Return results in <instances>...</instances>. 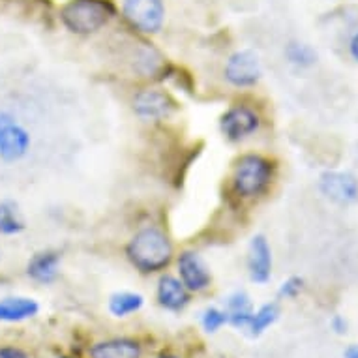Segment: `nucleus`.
Returning <instances> with one entry per match:
<instances>
[{"label": "nucleus", "instance_id": "f257e3e1", "mask_svg": "<svg viewBox=\"0 0 358 358\" xmlns=\"http://www.w3.org/2000/svg\"><path fill=\"white\" fill-rule=\"evenodd\" d=\"M175 255L173 242L158 227H143L126 244V257L143 274H154L167 268Z\"/></svg>", "mask_w": 358, "mask_h": 358}, {"label": "nucleus", "instance_id": "f03ea898", "mask_svg": "<svg viewBox=\"0 0 358 358\" xmlns=\"http://www.w3.org/2000/svg\"><path fill=\"white\" fill-rule=\"evenodd\" d=\"M115 13L111 0H68L60 10V21L73 34L88 36L103 29Z\"/></svg>", "mask_w": 358, "mask_h": 358}, {"label": "nucleus", "instance_id": "7ed1b4c3", "mask_svg": "<svg viewBox=\"0 0 358 358\" xmlns=\"http://www.w3.org/2000/svg\"><path fill=\"white\" fill-rule=\"evenodd\" d=\"M274 178V164L261 154H244L233 167L231 184L242 199H255L271 188Z\"/></svg>", "mask_w": 358, "mask_h": 358}, {"label": "nucleus", "instance_id": "20e7f679", "mask_svg": "<svg viewBox=\"0 0 358 358\" xmlns=\"http://www.w3.org/2000/svg\"><path fill=\"white\" fill-rule=\"evenodd\" d=\"M122 13L126 21L143 34H156L164 27V0H124Z\"/></svg>", "mask_w": 358, "mask_h": 358}, {"label": "nucleus", "instance_id": "39448f33", "mask_svg": "<svg viewBox=\"0 0 358 358\" xmlns=\"http://www.w3.org/2000/svg\"><path fill=\"white\" fill-rule=\"evenodd\" d=\"M223 77H225V81L236 88L255 87L263 77V68H261L257 53H253L252 49L235 51L225 62Z\"/></svg>", "mask_w": 358, "mask_h": 358}, {"label": "nucleus", "instance_id": "423d86ee", "mask_svg": "<svg viewBox=\"0 0 358 358\" xmlns=\"http://www.w3.org/2000/svg\"><path fill=\"white\" fill-rule=\"evenodd\" d=\"M261 128V117L255 109L248 106H231L220 118V129L223 137L231 143L246 141Z\"/></svg>", "mask_w": 358, "mask_h": 358}, {"label": "nucleus", "instance_id": "0eeeda50", "mask_svg": "<svg viewBox=\"0 0 358 358\" xmlns=\"http://www.w3.org/2000/svg\"><path fill=\"white\" fill-rule=\"evenodd\" d=\"M175 111V101L167 92L158 88H143L134 96V113L141 120L158 122Z\"/></svg>", "mask_w": 358, "mask_h": 358}, {"label": "nucleus", "instance_id": "6e6552de", "mask_svg": "<svg viewBox=\"0 0 358 358\" xmlns=\"http://www.w3.org/2000/svg\"><path fill=\"white\" fill-rule=\"evenodd\" d=\"M176 266H178V278L189 293H201L210 287V268L206 266L205 259L197 252L186 250L180 253L176 259Z\"/></svg>", "mask_w": 358, "mask_h": 358}, {"label": "nucleus", "instance_id": "1a4fd4ad", "mask_svg": "<svg viewBox=\"0 0 358 358\" xmlns=\"http://www.w3.org/2000/svg\"><path fill=\"white\" fill-rule=\"evenodd\" d=\"M321 194L338 205H351L358 199V180L351 173L327 171L319 178Z\"/></svg>", "mask_w": 358, "mask_h": 358}, {"label": "nucleus", "instance_id": "9d476101", "mask_svg": "<svg viewBox=\"0 0 358 358\" xmlns=\"http://www.w3.org/2000/svg\"><path fill=\"white\" fill-rule=\"evenodd\" d=\"M248 274L257 285L271 282L272 276V250L264 235H255L248 246Z\"/></svg>", "mask_w": 358, "mask_h": 358}, {"label": "nucleus", "instance_id": "9b49d317", "mask_svg": "<svg viewBox=\"0 0 358 358\" xmlns=\"http://www.w3.org/2000/svg\"><path fill=\"white\" fill-rule=\"evenodd\" d=\"M32 139L27 128L19 122H13L6 129L0 131V162L4 164H15L23 159L30 150Z\"/></svg>", "mask_w": 358, "mask_h": 358}, {"label": "nucleus", "instance_id": "f8f14e48", "mask_svg": "<svg viewBox=\"0 0 358 358\" xmlns=\"http://www.w3.org/2000/svg\"><path fill=\"white\" fill-rule=\"evenodd\" d=\"M27 274L32 282L49 285L60 274V253L55 250H43L34 253L27 263Z\"/></svg>", "mask_w": 358, "mask_h": 358}, {"label": "nucleus", "instance_id": "ddd939ff", "mask_svg": "<svg viewBox=\"0 0 358 358\" xmlns=\"http://www.w3.org/2000/svg\"><path fill=\"white\" fill-rule=\"evenodd\" d=\"M156 299H158L159 306L169 311H180L184 310L189 302V291L186 289L180 278L165 276L159 278L158 289H156Z\"/></svg>", "mask_w": 358, "mask_h": 358}, {"label": "nucleus", "instance_id": "4468645a", "mask_svg": "<svg viewBox=\"0 0 358 358\" xmlns=\"http://www.w3.org/2000/svg\"><path fill=\"white\" fill-rule=\"evenodd\" d=\"M90 358H141V345L131 338L98 341L88 349Z\"/></svg>", "mask_w": 358, "mask_h": 358}, {"label": "nucleus", "instance_id": "2eb2a0df", "mask_svg": "<svg viewBox=\"0 0 358 358\" xmlns=\"http://www.w3.org/2000/svg\"><path fill=\"white\" fill-rule=\"evenodd\" d=\"M40 304L27 296L0 299V323H21L38 315Z\"/></svg>", "mask_w": 358, "mask_h": 358}, {"label": "nucleus", "instance_id": "dca6fc26", "mask_svg": "<svg viewBox=\"0 0 358 358\" xmlns=\"http://www.w3.org/2000/svg\"><path fill=\"white\" fill-rule=\"evenodd\" d=\"M225 311H227V323L238 330H248L252 323L253 306L252 300L244 291H235L225 300Z\"/></svg>", "mask_w": 358, "mask_h": 358}, {"label": "nucleus", "instance_id": "f3484780", "mask_svg": "<svg viewBox=\"0 0 358 358\" xmlns=\"http://www.w3.org/2000/svg\"><path fill=\"white\" fill-rule=\"evenodd\" d=\"M24 220L21 216L19 205L12 199L0 201V235L13 236L24 231Z\"/></svg>", "mask_w": 358, "mask_h": 358}, {"label": "nucleus", "instance_id": "a211bd4d", "mask_svg": "<svg viewBox=\"0 0 358 358\" xmlns=\"http://www.w3.org/2000/svg\"><path fill=\"white\" fill-rule=\"evenodd\" d=\"M145 306V296L139 293H131V291H120V293L111 294L109 299V311L113 317H128L131 313H137Z\"/></svg>", "mask_w": 358, "mask_h": 358}, {"label": "nucleus", "instance_id": "6ab92c4d", "mask_svg": "<svg viewBox=\"0 0 358 358\" xmlns=\"http://www.w3.org/2000/svg\"><path fill=\"white\" fill-rule=\"evenodd\" d=\"M278 317H280V306L276 302H268V304H263L257 311H253L252 323L248 327L250 334L253 338L261 336L266 329H271L272 324L276 323Z\"/></svg>", "mask_w": 358, "mask_h": 358}, {"label": "nucleus", "instance_id": "aec40b11", "mask_svg": "<svg viewBox=\"0 0 358 358\" xmlns=\"http://www.w3.org/2000/svg\"><path fill=\"white\" fill-rule=\"evenodd\" d=\"M285 57L296 68H310L317 62V53L302 41H289L285 48Z\"/></svg>", "mask_w": 358, "mask_h": 358}, {"label": "nucleus", "instance_id": "412c9836", "mask_svg": "<svg viewBox=\"0 0 358 358\" xmlns=\"http://www.w3.org/2000/svg\"><path fill=\"white\" fill-rule=\"evenodd\" d=\"M201 324L208 334H214L222 329L223 324H227V311L220 310L216 306H210L201 313Z\"/></svg>", "mask_w": 358, "mask_h": 358}, {"label": "nucleus", "instance_id": "4be33fe9", "mask_svg": "<svg viewBox=\"0 0 358 358\" xmlns=\"http://www.w3.org/2000/svg\"><path fill=\"white\" fill-rule=\"evenodd\" d=\"M302 289H304V280L300 276H291L280 285V289H278V296L287 300L296 299V296L302 293Z\"/></svg>", "mask_w": 358, "mask_h": 358}, {"label": "nucleus", "instance_id": "5701e85b", "mask_svg": "<svg viewBox=\"0 0 358 358\" xmlns=\"http://www.w3.org/2000/svg\"><path fill=\"white\" fill-rule=\"evenodd\" d=\"M0 358H29V355L23 351V349H19V347H0Z\"/></svg>", "mask_w": 358, "mask_h": 358}, {"label": "nucleus", "instance_id": "b1692460", "mask_svg": "<svg viewBox=\"0 0 358 358\" xmlns=\"http://www.w3.org/2000/svg\"><path fill=\"white\" fill-rule=\"evenodd\" d=\"M330 329L334 330L336 334H347V329H349V323L345 321V317H341V315H334V317L330 319Z\"/></svg>", "mask_w": 358, "mask_h": 358}, {"label": "nucleus", "instance_id": "393cba45", "mask_svg": "<svg viewBox=\"0 0 358 358\" xmlns=\"http://www.w3.org/2000/svg\"><path fill=\"white\" fill-rule=\"evenodd\" d=\"M13 122H17V118L13 117L10 111H2V109H0V131L6 129L8 126H12Z\"/></svg>", "mask_w": 358, "mask_h": 358}, {"label": "nucleus", "instance_id": "a878e982", "mask_svg": "<svg viewBox=\"0 0 358 358\" xmlns=\"http://www.w3.org/2000/svg\"><path fill=\"white\" fill-rule=\"evenodd\" d=\"M349 51H351L352 59L358 62V32L351 38V43H349Z\"/></svg>", "mask_w": 358, "mask_h": 358}, {"label": "nucleus", "instance_id": "bb28decb", "mask_svg": "<svg viewBox=\"0 0 358 358\" xmlns=\"http://www.w3.org/2000/svg\"><path fill=\"white\" fill-rule=\"evenodd\" d=\"M343 357L345 358H358V345L355 343V345H349L345 349V352H343Z\"/></svg>", "mask_w": 358, "mask_h": 358}, {"label": "nucleus", "instance_id": "cd10ccee", "mask_svg": "<svg viewBox=\"0 0 358 358\" xmlns=\"http://www.w3.org/2000/svg\"><path fill=\"white\" fill-rule=\"evenodd\" d=\"M158 358H176V357H173V355H164V357H158Z\"/></svg>", "mask_w": 358, "mask_h": 358}]
</instances>
